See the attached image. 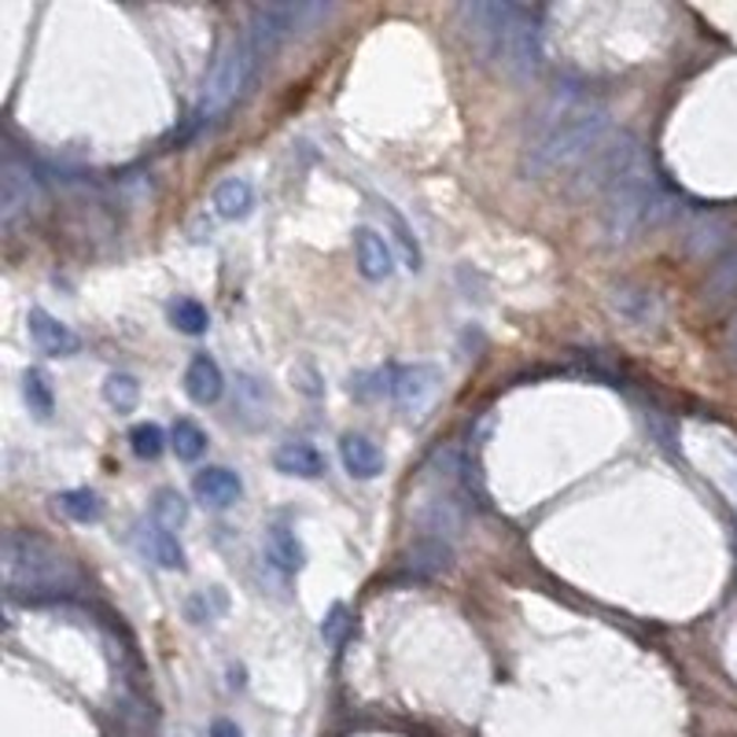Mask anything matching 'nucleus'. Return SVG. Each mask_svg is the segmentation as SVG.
Returning a JSON list of instances; mask_svg holds the SVG:
<instances>
[{
  "label": "nucleus",
  "instance_id": "9d476101",
  "mask_svg": "<svg viewBox=\"0 0 737 737\" xmlns=\"http://www.w3.org/2000/svg\"><path fill=\"white\" fill-rule=\"evenodd\" d=\"M184 391H189V398L200 402V406H211V402L222 398L225 376L211 354H195L189 362V368H184Z\"/></svg>",
  "mask_w": 737,
  "mask_h": 737
},
{
  "label": "nucleus",
  "instance_id": "39448f33",
  "mask_svg": "<svg viewBox=\"0 0 737 737\" xmlns=\"http://www.w3.org/2000/svg\"><path fill=\"white\" fill-rule=\"evenodd\" d=\"M33 203H38V178L27 163L8 155L4 166H0V218H4V225L16 222Z\"/></svg>",
  "mask_w": 737,
  "mask_h": 737
},
{
  "label": "nucleus",
  "instance_id": "412c9836",
  "mask_svg": "<svg viewBox=\"0 0 737 737\" xmlns=\"http://www.w3.org/2000/svg\"><path fill=\"white\" fill-rule=\"evenodd\" d=\"M266 406H270L266 384H262L259 376H240L236 380V410L240 413H259V421H262L266 417Z\"/></svg>",
  "mask_w": 737,
  "mask_h": 737
},
{
  "label": "nucleus",
  "instance_id": "393cba45",
  "mask_svg": "<svg viewBox=\"0 0 737 737\" xmlns=\"http://www.w3.org/2000/svg\"><path fill=\"white\" fill-rule=\"evenodd\" d=\"M343 630H347V608L343 605H332L325 624H321V635H325L329 645H340L343 642Z\"/></svg>",
  "mask_w": 737,
  "mask_h": 737
},
{
  "label": "nucleus",
  "instance_id": "4468645a",
  "mask_svg": "<svg viewBox=\"0 0 737 737\" xmlns=\"http://www.w3.org/2000/svg\"><path fill=\"white\" fill-rule=\"evenodd\" d=\"M266 557H270V564L276 572L295 575L306 564V549H303V543H299V535L292 532V527L276 524L266 532Z\"/></svg>",
  "mask_w": 737,
  "mask_h": 737
},
{
  "label": "nucleus",
  "instance_id": "20e7f679",
  "mask_svg": "<svg viewBox=\"0 0 737 737\" xmlns=\"http://www.w3.org/2000/svg\"><path fill=\"white\" fill-rule=\"evenodd\" d=\"M259 60L262 55L251 49L248 38L229 44V49L218 55V63L211 67V74H206L200 103H195V114H200V119H218V114H225L229 108H233V103L248 92L251 78H255Z\"/></svg>",
  "mask_w": 737,
  "mask_h": 737
},
{
  "label": "nucleus",
  "instance_id": "1a4fd4ad",
  "mask_svg": "<svg viewBox=\"0 0 737 737\" xmlns=\"http://www.w3.org/2000/svg\"><path fill=\"white\" fill-rule=\"evenodd\" d=\"M273 468L284 472V476H299V479H317L325 476V454L317 451L314 443H281L273 451Z\"/></svg>",
  "mask_w": 737,
  "mask_h": 737
},
{
  "label": "nucleus",
  "instance_id": "2eb2a0df",
  "mask_svg": "<svg viewBox=\"0 0 737 737\" xmlns=\"http://www.w3.org/2000/svg\"><path fill=\"white\" fill-rule=\"evenodd\" d=\"M211 203H214V211L225 218V222H240V218H248L251 206H255V189H251L244 178H225L214 189Z\"/></svg>",
  "mask_w": 737,
  "mask_h": 737
},
{
  "label": "nucleus",
  "instance_id": "f03ea898",
  "mask_svg": "<svg viewBox=\"0 0 737 737\" xmlns=\"http://www.w3.org/2000/svg\"><path fill=\"white\" fill-rule=\"evenodd\" d=\"M468 41L483 52L494 71L516 82H532L543 67V27L532 8L509 0H472L457 8Z\"/></svg>",
  "mask_w": 737,
  "mask_h": 737
},
{
  "label": "nucleus",
  "instance_id": "a878e982",
  "mask_svg": "<svg viewBox=\"0 0 737 737\" xmlns=\"http://www.w3.org/2000/svg\"><path fill=\"white\" fill-rule=\"evenodd\" d=\"M211 737H244V730H240L233 719H214L211 723Z\"/></svg>",
  "mask_w": 737,
  "mask_h": 737
},
{
  "label": "nucleus",
  "instance_id": "9b49d317",
  "mask_svg": "<svg viewBox=\"0 0 737 737\" xmlns=\"http://www.w3.org/2000/svg\"><path fill=\"white\" fill-rule=\"evenodd\" d=\"M354 251H359V270L368 281H387L395 273V255H391L387 240L376 236L373 229H359L354 233Z\"/></svg>",
  "mask_w": 737,
  "mask_h": 737
},
{
  "label": "nucleus",
  "instance_id": "f8f14e48",
  "mask_svg": "<svg viewBox=\"0 0 737 737\" xmlns=\"http://www.w3.org/2000/svg\"><path fill=\"white\" fill-rule=\"evenodd\" d=\"M340 461L354 479H373L384 472V454H380V446L373 440H365V435H343Z\"/></svg>",
  "mask_w": 737,
  "mask_h": 737
},
{
  "label": "nucleus",
  "instance_id": "bb28decb",
  "mask_svg": "<svg viewBox=\"0 0 737 737\" xmlns=\"http://www.w3.org/2000/svg\"><path fill=\"white\" fill-rule=\"evenodd\" d=\"M734 354H737V329H734Z\"/></svg>",
  "mask_w": 737,
  "mask_h": 737
},
{
  "label": "nucleus",
  "instance_id": "6ab92c4d",
  "mask_svg": "<svg viewBox=\"0 0 737 737\" xmlns=\"http://www.w3.org/2000/svg\"><path fill=\"white\" fill-rule=\"evenodd\" d=\"M170 440H174L170 446H174V454L181 461H200L206 454V432L195 421H189V417L174 421V432H170Z\"/></svg>",
  "mask_w": 737,
  "mask_h": 737
},
{
  "label": "nucleus",
  "instance_id": "a211bd4d",
  "mask_svg": "<svg viewBox=\"0 0 737 737\" xmlns=\"http://www.w3.org/2000/svg\"><path fill=\"white\" fill-rule=\"evenodd\" d=\"M22 395H27V402H30V413H38L41 421L52 417L55 395H52L49 376H44L41 368H27V376H22Z\"/></svg>",
  "mask_w": 737,
  "mask_h": 737
},
{
  "label": "nucleus",
  "instance_id": "aec40b11",
  "mask_svg": "<svg viewBox=\"0 0 737 737\" xmlns=\"http://www.w3.org/2000/svg\"><path fill=\"white\" fill-rule=\"evenodd\" d=\"M103 398H108L111 410L130 413L137 402H141V384H137V376L130 373H111L108 384H103Z\"/></svg>",
  "mask_w": 737,
  "mask_h": 737
},
{
  "label": "nucleus",
  "instance_id": "ddd939ff",
  "mask_svg": "<svg viewBox=\"0 0 737 737\" xmlns=\"http://www.w3.org/2000/svg\"><path fill=\"white\" fill-rule=\"evenodd\" d=\"M141 549L159 564V568H184V549L178 543V535L170 532L166 524H159L155 516L141 527Z\"/></svg>",
  "mask_w": 737,
  "mask_h": 737
},
{
  "label": "nucleus",
  "instance_id": "dca6fc26",
  "mask_svg": "<svg viewBox=\"0 0 737 737\" xmlns=\"http://www.w3.org/2000/svg\"><path fill=\"white\" fill-rule=\"evenodd\" d=\"M55 509L74 524H97L103 516V502L92 491H63L55 494Z\"/></svg>",
  "mask_w": 737,
  "mask_h": 737
},
{
  "label": "nucleus",
  "instance_id": "f257e3e1",
  "mask_svg": "<svg viewBox=\"0 0 737 737\" xmlns=\"http://www.w3.org/2000/svg\"><path fill=\"white\" fill-rule=\"evenodd\" d=\"M608 137V108L579 82H561L527 122L521 170L524 178H549L583 166Z\"/></svg>",
  "mask_w": 737,
  "mask_h": 737
},
{
  "label": "nucleus",
  "instance_id": "7ed1b4c3",
  "mask_svg": "<svg viewBox=\"0 0 737 737\" xmlns=\"http://www.w3.org/2000/svg\"><path fill=\"white\" fill-rule=\"evenodd\" d=\"M4 583L11 594H63L78 583V572L52 543L30 532H8Z\"/></svg>",
  "mask_w": 737,
  "mask_h": 737
},
{
  "label": "nucleus",
  "instance_id": "0eeeda50",
  "mask_svg": "<svg viewBox=\"0 0 737 737\" xmlns=\"http://www.w3.org/2000/svg\"><path fill=\"white\" fill-rule=\"evenodd\" d=\"M27 325H30V340L38 343V351L52 354V359H71V354L82 351V340H78V332L71 325H63L60 317H52L49 310L33 306L30 317H27Z\"/></svg>",
  "mask_w": 737,
  "mask_h": 737
},
{
  "label": "nucleus",
  "instance_id": "b1692460",
  "mask_svg": "<svg viewBox=\"0 0 737 737\" xmlns=\"http://www.w3.org/2000/svg\"><path fill=\"white\" fill-rule=\"evenodd\" d=\"M384 211H387L391 225H395V233H398L402 255H406V262H410V266L417 270V266H421V248H417V240H413V233H410V229H406V222H402V218H398L395 211H391V206H384Z\"/></svg>",
  "mask_w": 737,
  "mask_h": 737
},
{
  "label": "nucleus",
  "instance_id": "4be33fe9",
  "mask_svg": "<svg viewBox=\"0 0 737 737\" xmlns=\"http://www.w3.org/2000/svg\"><path fill=\"white\" fill-rule=\"evenodd\" d=\"M130 446H133L137 457L155 461L159 454L166 451V435H163V428H159L155 421H144V424H137V428L130 432Z\"/></svg>",
  "mask_w": 737,
  "mask_h": 737
},
{
  "label": "nucleus",
  "instance_id": "6e6552de",
  "mask_svg": "<svg viewBox=\"0 0 737 737\" xmlns=\"http://www.w3.org/2000/svg\"><path fill=\"white\" fill-rule=\"evenodd\" d=\"M192 491H195V498H200L203 505H214V509H229V505H236L240 494H244V479H240L233 468L211 465V468L195 472Z\"/></svg>",
  "mask_w": 737,
  "mask_h": 737
},
{
  "label": "nucleus",
  "instance_id": "5701e85b",
  "mask_svg": "<svg viewBox=\"0 0 737 737\" xmlns=\"http://www.w3.org/2000/svg\"><path fill=\"white\" fill-rule=\"evenodd\" d=\"M152 513H155V521H159V524H166V527H170V532H174V527H181L184 521H189V505H184V498H181L178 491H159V494H155Z\"/></svg>",
  "mask_w": 737,
  "mask_h": 737
},
{
  "label": "nucleus",
  "instance_id": "f3484780",
  "mask_svg": "<svg viewBox=\"0 0 737 737\" xmlns=\"http://www.w3.org/2000/svg\"><path fill=\"white\" fill-rule=\"evenodd\" d=\"M170 321H174V329L184 332V336H203V332L211 329L206 306L200 303V299H189V295H181L170 303Z\"/></svg>",
  "mask_w": 737,
  "mask_h": 737
},
{
  "label": "nucleus",
  "instance_id": "423d86ee",
  "mask_svg": "<svg viewBox=\"0 0 737 737\" xmlns=\"http://www.w3.org/2000/svg\"><path fill=\"white\" fill-rule=\"evenodd\" d=\"M440 391V368L432 365H402L391 368V398L398 402L402 410L417 413L435 398Z\"/></svg>",
  "mask_w": 737,
  "mask_h": 737
}]
</instances>
